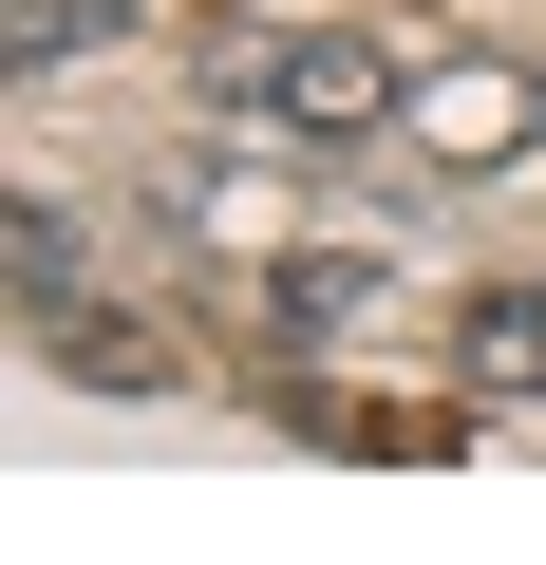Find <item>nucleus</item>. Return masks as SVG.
Wrapping results in <instances>:
<instances>
[{
	"mask_svg": "<svg viewBox=\"0 0 546 565\" xmlns=\"http://www.w3.org/2000/svg\"><path fill=\"white\" fill-rule=\"evenodd\" d=\"M245 114H264V132H302V151H340V132H396V114H415V76H396V39L321 20V39H264Z\"/></svg>",
	"mask_w": 546,
	"mask_h": 565,
	"instance_id": "obj_1",
	"label": "nucleus"
},
{
	"mask_svg": "<svg viewBox=\"0 0 546 565\" xmlns=\"http://www.w3.org/2000/svg\"><path fill=\"white\" fill-rule=\"evenodd\" d=\"M433 170H508V151H546V57H508V39H471V57H433L415 76V114H396Z\"/></svg>",
	"mask_w": 546,
	"mask_h": 565,
	"instance_id": "obj_2",
	"label": "nucleus"
},
{
	"mask_svg": "<svg viewBox=\"0 0 546 565\" xmlns=\"http://www.w3.org/2000/svg\"><path fill=\"white\" fill-rule=\"evenodd\" d=\"M0 264H20V321L95 302V245H76V207H57V189H20V207H0Z\"/></svg>",
	"mask_w": 546,
	"mask_h": 565,
	"instance_id": "obj_3",
	"label": "nucleus"
},
{
	"mask_svg": "<svg viewBox=\"0 0 546 565\" xmlns=\"http://www.w3.org/2000/svg\"><path fill=\"white\" fill-rule=\"evenodd\" d=\"M452 377H490V396H546V282H490V302L452 321Z\"/></svg>",
	"mask_w": 546,
	"mask_h": 565,
	"instance_id": "obj_4",
	"label": "nucleus"
},
{
	"mask_svg": "<svg viewBox=\"0 0 546 565\" xmlns=\"http://www.w3.org/2000/svg\"><path fill=\"white\" fill-rule=\"evenodd\" d=\"M264 302H283V340H340V321L377 302V264H358V245H283V264H264Z\"/></svg>",
	"mask_w": 546,
	"mask_h": 565,
	"instance_id": "obj_5",
	"label": "nucleus"
},
{
	"mask_svg": "<svg viewBox=\"0 0 546 565\" xmlns=\"http://www.w3.org/2000/svg\"><path fill=\"white\" fill-rule=\"evenodd\" d=\"M39 340H57V359H76L95 396H151V377H170V340H132V321H95V302H57Z\"/></svg>",
	"mask_w": 546,
	"mask_h": 565,
	"instance_id": "obj_6",
	"label": "nucleus"
},
{
	"mask_svg": "<svg viewBox=\"0 0 546 565\" xmlns=\"http://www.w3.org/2000/svg\"><path fill=\"white\" fill-rule=\"evenodd\" d=\"M95 39H114V0H0V57H20V76H57Z\"/></svg>",
	"mask_w": 546,
	"mask_h": 565,
	"instance_id": "obj_7",
	"label": "nucleus"
}]
</instances>
